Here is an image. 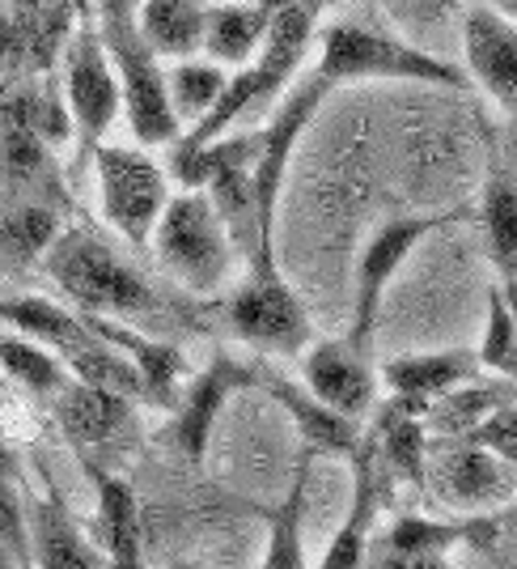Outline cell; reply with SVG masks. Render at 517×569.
Wrapping results in <instances>:
<instances>
[{
	"label": "cell",
	"mask_w": 517,
	"mask_h": 569,
	"mask_svg": "<svg viewBox=\"0 0 517 569\" xmlns=\"http://www.w3.org/2000/svg\"><path fill=\"white\" fill-rule=\"evenodd\" d=\"M98 485V545L107 569H144V536H141V501L123 476L90 468Z\"/></svg>",
	"instance_id": "obj_22"
},
{
	"label": "cell",
	"mask_w": 517,
	"mask_h": 569,
	"mask_svg": "<svg viewBox=\"0 0 517 569\" xmlns=\"http://www.w3.org/2000/svg\"><path fill=\"white\" fill-rule=\"evenodd\" d=\"M0 545L18 557V566H34L30 561V527H26L22 493L13 485V476H0Z\"/></svg>",
	"instance_id": "obj_36"
},
{
	"label": "cell",
	"mask_w": 517,
	"mask_h": 569,
	"mask_svg": "<svg viewBox=\"0 0 517 569\" xmlns=\"http://www.w3.org/2000/svg\"><path fill=\"white\" fill-rule=\"evenodd\" d=\"M204 9L195 0H144L136 4V30H141L144 48L158 60H200L204 48Z\"/></svg>",
	"instance_id": "obj_25"
},
{
	"label": "cell",
	"mask_w": 517,
	"mask_h": 569,
	"mask_svg": "<svg viewBox=\"0 0 517 569\" xmlns=\"http://www.w3.org/2000/svg\"><path fill=\"white\" fill-rule=\"evenodd\" d=\"M77 4H13L0 9V69L48 72L77 26Z\"/></svg>",
	"instance_id": "obj_14"
},
{
	"label": "cell",
	"mask_w": 517,
	"mask_h": 569,
	"mask_svg": "<svg viewBox=\"0 0 517 569\" xmlns=\"http://www.w3.org/2000/svg\"><path fill=\"white\" fill-rule=\"evenodd\" d=\"M479 221L493 263L505 272V281L517 277V158H493L479 196Z\"/></svg>",
	"instance_id": "obj_27"
},
{
	"label": "cell",
	"mask_w": 517,
	"mask_h": 569,
	"mask_svg": "<svg viewBox=\"0 0 517 569\" xmlns=\"http://www.w3.org/2000/svg\"><path fill=\"white\" fill-rule=\"evenodd\" d=\"M60 238V221L48 204H22L9 217H0V247L13 256H48V247Z\"/></svg>",
	"instance_id": "obj_33"
},
{
	"label": "cell",
	"mask_w": 517,
	"mask_h": 569,
	"mask_svg": "<svg viewBox=\"0 0 517 569\" xmlns=\"http://www.w3.org/2000/svg\"><path fill=\"white\" fill-rule=\"evenodd\" d=\"M475 357L484 370H496L500 379H517V336L500 289H488V328H484V345Z\"/></svg>",
	"instance_id": "obj_34"
},
{
	"label": "cell",
	"mask_w": 517,
	"mask_h": 569,
	"mask_svg": "<svg viewBox=\"0 0 517 569\" xmlns=\"http://www.w3.org/2000/svg\"><path fill=\"white\" fill-rule=\"evenodd\" d=\"M230 86V72L209 64V60H183L165 72V94H170V111H174V123L187 132L200 119L216 107V98L225 94Z\"/></svg>",
	"instance_id": "obj_30"
},
{
	"label": "cell",
	"mask_w": 517,
	"mask_h": 569,
	"mask_svg": "<svg viewBox=\"0 0 517 569\" xmlns=\"http://www.w3.org/2000/svg\"><path fill=\"white\" fill-rule=\"evenodd\" d=\"M514 510H517V501H514Z\"/></svg>",
	"instance_id": "obj_43"
},
{
	"label": "cell",
	"mask_w": 517,
	"mask_h": 569,
	"mask_svg": "<svg viewBox=\"0 0 517 569\" xmlns=\"http://www.w3.org/2000/svg\"><path fill=\"white\" fill-rule=\"evenodd\" d=\"M514 391H517V379H514Z\"/></svg>",
	"instance_id": "obj_42"
},
{
	"label": "cell",
	"mask_w": 517,
	"mask_h": 569,
	"mask_svg": "<svg viewBox=\"0 0 517 569\" xmlns=\"http://www.w3.org/2000/svg\"><path fill=\"white\" fill-rule=\"evenodd\" d=\"M0 162H4V174L13 188H43L55 174L48 144L18 128H0Z\"/></svg>",
	"instance_id": "obj_32"
},
{
	"label": "cell",
	"mask_w": 517,
	"mask_h": 569,
	"mask_svg": "<svg viewBox=\"0 0 517 569\" xmlns=\"http://www.w3.org/2000/svg\"><path fill=\"white\" fill-rule=\"evenodd\" d=\"M505 116H509V153L517 158V102L509 107V111H505Z\"/></svg>",
	"instance_id": "obj_39"
},
{
	"label": "cell",
	"mask_w": 517,
	"mask_h": 569,
	"mask_svg": "<svg viewBox=\"0 0 517 569\" xmlns=\"http://www.w3.org/2000/svg\"><path fill=\"white\" fill-rule=\"evenodd\" d=\"M463 51L467 81H475L500 111L517 102V22L500 4H463Z\"/></svg>",
	"instance_id": "obj_13"
},
{
	"label": "cell",
	"mask_w": 517,
	"mask_h": 569,
	"mask_svg": "<svg viewBox=\"0 0 517 569\" xmlns=\"http://www.w3.org/2000/svg\"><path fill=\"white\" fill-rule=\"evenodd\" d=\"M276 4H209L204 9V56L225 72L246 69L258 56Z\"/></svg>",
	"instance_id": "obj_23"
},
{
	"label": "cell",
	"mask_w": 517,
	"mask_h": 569,
	"mask_svg": "<svg viewBox=\"0 0 517 569\" xmlns=\"http://www.w3.org/2000/svg\"><path fill=\"white\" fill-rule=\"evenodd\" d=\"M153 251L162 268L191 293H221L234 272V238L204 191L170 196L162 221L153 226Z\"/></svg>",
	"instance_id": "obj_4"
},
{
	"label": "cell",
	"mask_w": 517,
	"mask_h": 569,
	"mask_svg": "<svg viewBox=\"0 0 517 569\" xmlns=\"http://www.w3.org/2000/svg\"><path fill=\"white\" fill-rule=\"evenodd\" d=\"M255 387H263V391L293 417V426H297V433H302V451H306L310 459H318V455L353 459L356 455L361 438H365V429L353 426V421H344L339 412H331L327 403H318L302 382L284 379V375H276L272 366H255Z\"/></svg>",
	"instance_id": "obj_16"
},
{
	"label": "cell",
	"mask_w": 517,
	"mask_h": 569,
	"mask_svg": "<svg viewBox=\"0 0 517 569\" xmlns=\"http://www.w3.org/2000/svg\"><path fill=\"white\" fill-rule=\"evenodd\" d=\"M500 536V515H467V519H420L399 515L386 531H377L369 548L395 557H449L454 548H493Z\"/></svg>",
	"instance_id": "obj_18"
},
{
	"label": "cell",
	"mask_w": 517,
	"mask_h": 569,
	"mask_svg": "<svg viewBox=\"0 0 517 569\" xmlns=\"http://www.w3.org/2000/svg\"><path fill=\"white\" fill-rule=\"evenodd\" d=\"M348 463H353V501H348V515L339 522L335 540L327 545L323 561L314 569H365V557H369L377 510H382V498H386L391 480L377 468V451L374 442H369V433L361 438V447H356Z\"/></svg>",
	"instance_id": "obj_15"
},
{
	"label": "cell",
	"mask_w": 517,
	"mask_h": 569,
	"mask_svg": "<svg viewBox=\"0 0 517 569\" xmlns=\"http://www.w3.org/2000/svg\"><path fill=\"white\" fill-rule=\"evenodd\" d=\"M179 569H200V566H191V561H187V566H179Z\"/></svg>",
	"instance_id": "obj_41"
},
{
	"label": "cell",
	"mask_w": 517,
	"mask_h": 569,
	"mask_svg": "<svg viewBox=\"0 0 517 569\" xmlns=\"http://www.w3.org/2000/svg\"><path fill=\"white\" fill-rule=\"evenodd\" d=\"M479 379V357L470 349H437V353H403L391 357L377 382L391 391V400L403 403H437L442 396Z\"/></svg>",
	"instance_id": "obj_19"
},
{
	"label": "cell",
	"mask_w": 517,
	"mask_h": 569,
	"mask_svg": "<svg viewBox=\"0 0 517 569\" xmlns=\"http://www.w3.org/2000/svg\"><path fill=\"white\" fill-rule=\"evenodd\" d=\"M314 39H318L314 77L327 81L331 90L344 81H420V86H446V90L467 86V72L458 64H449L416 43H403L377 26L331 22Z\"/></svg>",
	"instance_id": "obj_2"
},
{
	"label": "cell",
	"mask_w": 517,
	"mask_h": 569,
	"mask_svg": "<svg viewBox=\"0 0 517 569\" xmlns=\"http://www.w3.org/2000/svg\"><path fill=\"white\" fill-rule=\"evenodd\" d=\"M424 403H403L391 400L382 412H377L369 442L377 451V468L386 472V480H407L424 489L428 485V429H424Z\"/></svg>",
	"instance_id": "obj_20"
},
{
	"label": "cell",
	"mask_w": 517,
	"mask_h": 569,
	"mask_svg": "<svg viewBox=\"0 0 517 569\" xmlns=\"http://www.w3.org/2000/svg\"><path fill=\"white\" fill-rule=\"evenodd\" d=\"M514 400H517L514 379H496V382L475 379L463 391H449L437 403H428L424 429L428 433H442V438H467L484 417H493L500 403H514Z\"/></svg>",
	"instance_id": "obj_28"
},
{
	"label": "cell",
	"mask_w": 517,
	"mask_h": 569,
	"mask_svg": "<svg viewBox=\"0 0 517 569\" xmlns=\"http://www.w3.org/2000/svg\"><path fill=\"white\" fill-rule=\"evenodd\" d=\"M365 569H458L449 557H395V552H374L365 557Z\"/></svg>",
	"instance_id": "obj_37"
},
{
	"label": "cell",
	"mask_w": 517,
	"mask_h": 569,
	"mask_svg": "<svg viewBox=\"0 0 517 569\" xmlns=\"http://www.w3.org/2000/svg\"><path fill=\"white\" fill-rule=\"evenodd\" d=\"M467 442L484 447V451L496 455L505 468H514L517 472V400L500 403L493 417H484V421L467 433Z\"/></svg>",
	"instance_id": "obj_35"
},
{
	"label": "cell",
	"mask_w": 517,
	"mask_h": 569,
	"mask_svg": "<svg viewBox=\"0 0 517 569\" xmlns=\"http://www.w3.org/2000/svg\"><path fill=\"white\" fill-rule=\"evenodd\" d=\"M43 268L72 307H81V319L115 323V319H149L158 310V293L149 289V281L90 230H69L55 238L43 256Z\"/></svg>",
	"instance_id": "obj_1"
},
{
	"label": "cell",
	"mask_w": 517,
	"mask_h": 569,
	"mask_svg": "<svg viewBox=\"0 0 517 569\" xmlns=\"http://www.w3.org/2000/svg\"><path fill=\"white\" fill-rule=\"evenodd\" d=\"M428 480L442 501L467 515H493L496 506L517 501V472L505 468L496 455L475 447L467 438H446L428 447Z\"/></svg>",
	"instance_id": "obj_10"
},
{
	"label": "cell",
	"mask_w": 517,
	"mask_h": 569,
	"mask_svg": "<svg viewBox=\"0 0 517 569\" xmlns=\"http://www.w3.org/2000/svg\"><path fill=\"white\" fill-rule=\"evenodd\" d=\"M0 370L30 396H60L72 382L69 370L43 345H34L26 336H0Z\"/></svg>",
	"instance_id": "obj_31"
},
{
	"label": "cell",
	"mask_w": 517,
	"mask_h": 569,
	"mask_svg": "<svg viewBox=\"0 0 517 569\" xmlns=\"http://www.w3.org/2000/svg\"><path fill=\"white\" fill-rule=\"evenodd\" d=\"M314 459L306 451L297 455V468L288 480V493L276 510H267V545L258 557V569H310L306 561V498Z\"/></svg>",
	"instance_id": "obj_26"
},
{
	"label": "cell",
	"mask_w": 517,
	"mask_h": 569,
	"mask_svg": "<svg viewBox=\"0 0 517 569\" xmlns=\"http://www.w3.org/2000/svg\"><path fill=\"white\" fill-rule=\"evenodd\" d=\"M458 217H467L463 204H454L446 213H416V217H391L382 221L369 242L361 247L356 256V281H353V319H348V332L344 340L369 353L374 345V323L382 315V302H386V289L399 277V268L412 260V251L420 247L424 238H433L437 230L454 226Z\"/></svg>",
	"instance_id": "obj_5"
},
{
	"label": "cell",
	"mask_w": 517,
	"mask_h": 569,
	"mask_svg": "<svg viewBox=\"0 0 517 569\" xmlns=\"http://www.w3.org/2000/svg\"><path fill=\"white\" fill-rule=\"evenodd\" d=\"M55 421L77 447H111L132 426V400L85 387V382H69L55 396Z\"/></svg>",
	"instance_id": "obj_24"
},
{
	"label": "cell",
	"mask_w": 517,
	"mask_h": 569,
	"mask_svg": "<svg viewBox=\"0 0 517 569\" xmlns=\"http://www.w3.org/2000/svg\"><path fill=\"white\" fill-rule=\"evenodd\" d=\"M30 561H39V569H107L102 548L77 527V519L69 515V506L43 493L30 506Z\"/></svg>",
	"instance_id": "obj_21"
},
{
	"label": "cell",
	"mask_w": 517,
	"mask_h": 569,
	"mask_svg": "<svg viewBox=\"0 0 517 569\" xmlns=\"http://www.w3.org/2000/svg\"><path fill=\"white\" fill-rule=\"evenodd\" d=\"M500 289V298H505V310H509V319H514V336H517V277H509L505 284H496Z\"/></svg>",
	"instance_id": "obj_38"
},
{
	"label": "cell",
	"mask_w": 517,
	"mask_h": 569,
	"mask_svg": "<svg viewBox=\"0 0 517 569\" xmlns=\"http://www.w3.org/2000/svg\"><path fill=\"white\" fill-rule=\"evenodd\" d=\"M64 111H69V123L81 144V158H94V149L123 111L115 69L98 39L94 9H81L69 43H64Z\"/></svg>",
	"instance_id": "obj_9"
},
{
	"label": "cell",
	"mask_w": 517,
	"mask_h": 569,
	"mask_svg": "<svg viewBox=\"0 0 517 569\" xmlns=\"http://www.w3.org/2000/svg\"><path fill=\"white\" fill-rule=\"evenodd\" d=\"M225 319L237 340L263 357H302L314 345V323L276 263L246 272L225 302Z\"/></svg>",
	"instance_id": "obj_6"
},
{
	"label": "cell",
	"mask_w": 517,
	"mask_h": 569,
	"mask_svg": "<svg viewBox=\"0 0 517 569\" xmlns=\"http://www.w3.org/2000/svg\"><path fill=\"white\" fill-rule=\"evenodd\" d=\"M90 332L111 345L119 357H128V366L136 370L141 379V400L158 403V408H174L183 387H187V357L179 353L174 345L153 340V336L136 332V328H123V323H107V319H85Z\"/></svg>",
	"instance_id": "obj_17"
},
{
	"label": "cell",
	"mask_w": 517,
	"mask_h": 569,
	"mask_svg": "<svg viewBox=\"0 0 517 569\" xmlns=\"http://www.w3.org/2000/svg\"><path fill=\"white\" fill-rule=\"evenodd\" d=\"M500 13H505V18H514V22H517V0H505V4H500Z\"/></svg>",
	"instance_id": "obj_40"
},
{
	"label": "cell",
	"mask_w": 517,
	"mask_h": 569,
	"mask_svg": "<svg viewBox=\"0 0 517 569\" xmlns=\"http://www.w3.org/2000/svg\"><path fill=\"white\" fill-rule=\"evenodd\" d=\"M251 387H255V366H246V361H237L230 353L212 357L200 375H191L179 403H174V426H170L174 451L191 459V463H200L209 455L221 408L230 403L234 391H251Z\"/></svg>",
	"instance_id": "obj_11"
},
{
	"label": "cell",
	"mask_w": 517,
	"mask_h": 569,
	"mask_svg": "<svg viewBox=\"0 0 517 569\" xmlns=\"http://www.w3.org/2000/svg\"><path fill=\"white\" fill-rule=\"evenodd\" d=\"M0 128H18V132H30L39 141L55 149L72 137L69 111L55 90L48 86H9L0 90Z\"/></svg>",
	"instance_id": "obj_29"
},
{
	"label": "cell",
	"mask_w": 517,
	"mask_h": 569,
	"mask_svg": "<svg viewBox=\"0 0 517 569\" xmlns=\"http://www.w3.org/2000/svg\"><path fill=\"white\" fill-rule=\"evenodd\" d=\"M94 170L102 221L132 247H144L170 204V174L144 149H128V144H98Z\"/></svg>",
	"instance_id": "obj_8"
},
{
	"label": "cell",
	"mask_w": 517,
	"mask_h": 569,
	"mask_svg": "<svg viewBox=\"0 0 517 569\" xmlns=\"http://www.w3.org/2000/svg\"><path fill=\"white\" fill-rule=\"evenodd\" d=\"M331 94L327 81H318L310 72L302 86H293L284 94L281 111L267 119V128H258V153L251 162V196H255V230H258V251L263 260H276V204H281V188L293 149L302 141V132L310 128V119L318 116L323 98Z\"/></svg>",
	"instance_id": "obj_7"
},
{
	"label": "cell",
	"mask_w": 517,
	"mask_h": 569,
	"mask_svg": "<svg viewBox=\"0 0 517 569\" xmlns=\"http://www.w3.org/2000/svg\"><path fill=\"white\" fill-rule=\"evenodd\" d=\"M302 387L353 426H361L377 403V370L369 366V353L353 349L344 336L314 340L302 353Z\"/></svg>",
	"instance_id": "obj_12"
},
{
	"label": "cell",
	"mask_w": 517,
	"mask_h": 569,
	"mask_svg": "<svg viewBox=\"0 0 517 569\" xmlns=\"http://www.w3.org/2000/svg\"><path fill=\"white\" fill-rule=\"evenodd\" d=\"M94 26L102 51L115 69L119 98H123V111L132 123V137L141 141V149L179 144L183 128L174 123V111H170L162 60L144 48L141 30H136V4H123V0L94 4Z\"/></svg>",
	"instance_id": "obj_3"
}]
</instances>
